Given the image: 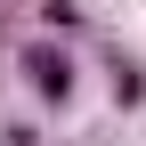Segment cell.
Returning <instances> with one entry per match:
<instances>
[{"label":"cell","mask_w":146,"mask_h":146,"mask_svg":"<svg viewBox=\"0 0 146 146\" xmlns=\"http://www.w3.org/2000/svg\"><path fill=\"white\" fill-rule=\"evenodd\" d=\"M33 81H41L49 98H65V89H73V73H65V57H49V49H33Z\"/></svg>","instance_id":"1"}]
</instances>
